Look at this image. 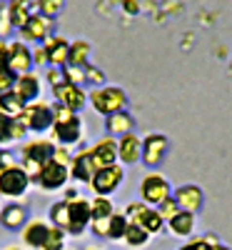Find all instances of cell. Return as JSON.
<instances>
[{"mask_svg":"<svg viewBox=\"0 0 232 250\" xmlns=\"http://www.w3.org/2000/svg\"><path fill=\"white\" fill-rule=\"evenodd\" d=\"M88 130H85V120H82L80 113L68 110L62 105H55V120H53V128L48 133V138L55 145H65V148H77L85 140Z\"/></svg>","mask_w":232,"mask_h":250,"instance_id":"6da1fadb","label":"cell"},{"mask_svg":"<svg viewBox=\"0 0 232 250\" xmlns=\"http://www.w3.org/2000/svg\"><path fill=\"white\" fill-rule=\"evenodd\" d=\"M53 155H55V143L48 135H33L20 143V148H18V163L30 175V180L38 175V170L48 160H53Z\"/></svg>","mask_w":232,"mask_h":250,"instance_id":"7a4b0ae2","label":"cell"},{"mask_svg":"<svg viewBox=\"0 0 232 250\" xmlns=\"http://www.w3.org/2000/svg\"><path fill=\"white\" fill-rule=\"evenodd\" d=\"M130 105V98L120 85H100V88H93L88 93V108H93L97 115L108 118L113 113H120V110H128Z\"/></svg>","mask_w":232,"mask_h":250,"instance_id":"3957f363","label":"cell"},{"mask_svg":"<svg viewBox=\"0 0 232 250\" xmlns=\"http://www.w3.org/2000/svg\"><path fill=\"white\" fill-rule=\"evenodd\" d=\"M18 120L25 125V130L30 135H48L53 128V120H55V103H45L43 98L35 103H28L23 113L18 115Z\"/></svg>","mask_w":232,"mask_h":250,"instance_id":"277c9868","label":"cell"},{"mask_svg":"<svg viewBox=\"0 0 232 250\" xmlns=\"http://www.w3.org/2000/svg\"><path fill=\"white\" fill-rule=\"evenodd\" d=\"M33 188L30 175L18 165H8V168H0V200H23Z\"/></svg>","mask_w":232,"mask_h":250,"instance_id":"5b68a950","label":"cell"},{"mask_svg":"<svg viewBox=\"0 0 232 250\" xmlns=\"http://www.w3.org/2000/svg\"><path fill=\"white\" fill-rule=\"evenodd\" d=\"M33 185L40 193H62L70 185V168L58 160H48L33 178Z\"/></svg>","mask_w":232,"mask_h":250,"instance_id":"8992f818","label":"cell"},{"mask_svg":"<svg viewBox=\"0 0 232 250\" xmlns=\"http://www.w3.org/2000/svg\"><path fill=\"white\" fill-rule=\"evenodd\" d=\"M125 215H128V220L130 223H135V225H140L142 230H147L150 235H160L162 230H165V218L157 213V208H153V205H147V203H130L128 208H125Z\"/></svg>","mask_w":232,"mask_h":250,"instance_id":"52a82bcc","label":"cell"},{"mask_svg":"<svg viewBox=\"0 0 232 250\" xmlns=\"http://www.w3.org/2000/svg\"><path fill=\"white\" fill-rule=\"evenodd\" d=\"M55 35V20L53 18H45V15H40V13H33L28 18V23L18 30V38L23 40V43L28 45H43L45 40H50Z\"/></svg>","mask_w":232,"mask_h":250,"instance_id":"ba28073f","label":"cell"},{"mask_svg":"<svg viewBox=\"0 0 232 250\" xmlns=\"http://www.w3.org/2000/svg\"><path fill=\"white\" fill-rule=\"evenodd\" d=\"M167 153H170V138L162 135V133H147L142 138V158L140 163L145 165V168H160V165L165 163Z\"/></svg>","mask_w":232,"mask_h":250,"instance_id":"9c48e42d","label":"cell"},{"mask_svg":"<svg viewBox=\"0 0 232 250\" xmlns=\"http://www.w3.org/2000/svg\"><path fill=\"white\" fill-rule=\"evenodd\" d=\"M170 195H173L170 180H167L165 175H160L157 170L147 173V175L142 178V183H140V198H142V203L157 208L162 200H167Z\"/></svg>","mask_w":232,"mask_h":250,"instance_id":"30bf717a","label":"cell"},{"mask_svg":"<svg viewBox=\"0 0 232 250\" xmlns=\"http://www.w3.org/2000/svg\"><path fill=\"white\" fill-rule=\"evenodd\" d=\"M90 220H93V215H90V200L88 198L77 195L75 200H68V228H65L68 235L82 238L90 228Z\"/></svg>","mask_w":232,"mask_h":250,"instance_id":"8fae6325","label":"cell"},{"mask_svg":"<svg viewBox=\"0 0 232 250\" xmlns=\"http://www.w3.org/2000/svg\"><path fill=\"white\" fill-rule=\"evenodd\" d=\"M125 180V165L115 163V165H108V168H100L95 170L93 180H90V190L95 195H113L120 190V185Z\"/></svg>","mask_w":232,"mask_h":250,"instance_id":"7c38bea8","label":"cell"},{"mask_svg":"<svg viewBox=\"0 0 232 250\" xmlns=\"http://www.w3.org/2000/svg\"><path fill=\"white\" fill-rule=\"evenodd\" d=\"M50 90L55 98V105H62V108L75 110V113H82L88 108V90L85 88L73 85V83H60V85H55Z\"/></svg>","mask_w":232,"mask_h":250,"instance_id":"4fadbf2b","label":"cell"},{"mask_svg":"<svg viewBox=\"0 0 232 250\" xmlns=\"http://www.w3.org/2000/svg\"><path fill=\"white\" fill-rule=\"evenodd\" d=\"M8 62L10 70L15 75H25L30 70H35V60H33V45L23 43L20 38L8 40Z\"/></svg>","mask_w":232,"mask_h":250,"instance_id":"5bb4252c","label":"cell"},{"mask_svg":"<svg viewBox=\"0 0 232 250\" xmlns=\"http://www.w3.org/2000/svg\"><path fill=\"white\" fill-rule=\"evenodd\" d=\"M28 220H30V210L28 205H23V200H8L0 208V225L8 233H20Z\"/></svg>","mask_w":232,"mask_h":250,"instance_id":"9a60e30c","label":"cell"},{"mask_svg":"<svg viewBox=\"0 0 232 250\" xmlns=\"http://www.w3.org/2000/svg\"><path fill=\"white\" fill-rule=\"evenodd\" d=\"M95 170H97V168H95L93 155H90V145L73 150V160H70V183L90 185V180H93Z\"/></svg>","mask_w":232,"mask_h":250,"instance_id":"2e32d148","label":"cell"},{"mask_svg":"<svg viewBox=\"0 0 232 250\" xmlns=\"http://www.w3.org/2000/svg\"><path fill=\"white\" fill-rule=\"evenodd\" d=\"M28 130L25 125L20 123L18 118L8 115L5 110H0V148H15L18 143L28 140Z\"/></svg>","mask_w":232,"mask_h":250,"instance_id":"e0dca14e","label":"cell"},{"mask_svg":"<svg viewBox=\"0 0 232 250\" xmlns=\"http://www.w3.org/2000/svg\"><path fill=\"white\" fill-rule=\"evenodd\" d=\"M43 83H45L43 75H40L38 70H30V73H25V75H18L13 90L23 98V103L28 105V103H35V100L43 98Z\"/></svg>","mask_w":232,"mask_h":250,"instance_id":"ac0fdd59","label":"cell"},{"mask_svg":"<svg viewBox=\"0 0 232 250\" xmlns=\"http://www.w3.org/2000/svg\"><path fill=\"white\" fill-rule=\"evenodd\" d=\"M50 220L48 218H30L25 223V228L20 230V238H23V245L33 248V250H43L45 245V238L50 233Z\"/></svg>","mask_w":232,"mask_h":250,"instance_id":"d6986e66","label":"cell"},{"mask_svg":"<svg viewBox=\"0 0 232 250\" xmlns=\"http://www.w3.org/2000/svg\"><path fill=\"white\" fill-rule=\"evenodd\" d=\"M173 198H175L180 210H187V213H200L202 205H205V193H202V188L195 185V183L180 185L177 190H173Z\"/></svg>","mask_w":232,"mask_h":250,"instance_id":"ffe728a7","label":"cell"},{"mask_svg":"<svg viewBox=\"0 0 232 250\" xmlns=\"http://www.w3.org/2000/svg\"><path fill=\"white\" fill-rule=\"evenodd\" d=\"M90 155H93V163L97 170L108 168V165H115L117 163V138H110V135L100 138L97 143L90 145Z\"/></svg>","mask_w":232,"mask_h":250,"instance_id":"44dd1931","label":"cell"},{"mask_svg":"<svg viewBox=\"0 0 232 250\" xmlns=\"http://www.w3.org/2000/svg\"><path fill=\"white\" fill-rule=\"evenodd\" d=\"M142 158V138L137 133H128L117 138V163L120 165H137Z\"/></svg>","mask_w":232,"mask_h":250,"instance_id":"7402d4cb","label":"cell"},{"mask_svg":"<svg viewBox=\"0 0 232 250\" xmlns=\"http://www.w3.org/2000/svg\"><path fill=\"white\" fill-rule=\"evenodd\" d=\"M45 55H48V68H65L70 58V40L62 35H53L43 43Z\"/></svg>","mask_w":232,"mask_h":250,"instance_id":"603a6c76","label":"cell"},{"mask_svg":"<svg viewBox=\"0 0 232 250\" xmlns=\"http://www.w3.org/2000/svg\"><path fill=\"white\" fill-rule=\"evenodd\" d=\"M135 118L128 113V110H120V113H113L105 118V135L110 138H122L128 133H135Z\"/></svg>","mask_w":232,"mask_h":250,"instance_id":"cb8c5ba5","label":"cell"},{"mask_svg":"<svg viewBox=\"0 0 232 250\" xmlns=\"http://www.w3.org/2000/svg\"><path fill=\"white\" fill-rule=\"evenodd\" d=\"M5 8H8V18H10V23H13L15 33L23 28V25L28 23V18L35 13L33 0H8Z\"/></svg>","mask_w":232,"mask_h":250,"instance_id":"d4e9b609","label":"cell"},{"mask_svg":"<svg viewBox=\"0 0 232 250\" xmlns=\"http://www.w3.org/2000/svg\"><path fill=\"white\" fill-rule=\"evenodd\" d=\"M165 225L170 228V233H173L175 238H190V235L195 233V213L180 210L177 215H173Z\"/></svg>","mask_w":232,"mask_h":250,"instance_id":"484cf974","label":"cell"},{"mask_svg":"<svg viewBox=\"0 0 232 250\" xmlns=\"http://www.w3.org/2000/svg\"><path fill=\"white\" fill-rule=\"evenodd\" d=\"M18 75L10 70V62H8V40H0V93H5L15 85Z\"/></svg>","mask_w":232,"mask_h":250,"instance_id":"4316f807","label":"cell"},{"mask_svg":"<svg viewBox=\"0 0 232 250\" xmlns=\"http://www.w3.org/2000/svg\"><path fill=\"white\" fill-rule=\"evenodd\" d=\"M90 55H93V45L88 43V40H73V43H70L68 65H80V68H85V65H90Z\"/></svg>","mask_w":232,"mask_h":250,"instance_id":"83f0119b","label":"cell"},{"mask_svg":"<svg viewBox=\"0 0 232 250\" xmlns=\"http://www.w3.org/2000/svg\"><path fill=\"white\" fill-rule=\"evenodd\" d=\"M150 233L147 230H142L140 225H135V223H130L128 225V230H125V238H122V243L128 245L130 250H140V248H145L147 243H150Z\"/></svg>","mask_w":232,"mask_h":250,"instance_id":"f1b7e54d","label":"cell"},{"mask_svg":"<svg viewBox=\"0 0 232 250\" xmlns=\"http://www.w3.org/2000/svg\"><path fill=\"white\" fill-rule=\"evenodd\" d=\"M113 213H115V203L108 195H95L90 200V215H93V220H108Z\"/></svg>","mask_w":232,"mask_h":250,"instance_id":"f546056e","label":"cell"},{"mask_svg":"<svg viewBox=\"0 0 232 250\" xmlns=\"http://www.w3.org/2000/svg\"><path fill=\"white\" fill-rule=\"evenodd\" d=\"M23 108H25L23 98H20L13 88H10V90H5V93H0V110H5L8 115L18 118L20 113H23Z\"/></svg>","mask_w":232,"mask_h":250,"instance_id":"4dcf8cb0","label":"cell"},{"mask_svg":"<svg viewBox=\"0 0 232 250\" xmlns=\"http://www.w3.org/2000/svg\"><path fill=\"white\" fill-rule=\"evenodd\" d=\"M33 5H35V13L55 20L58 15H62V10H65V5H68V0H33Z\"/></svg>","mask_w":232,"mask_h":250,"instance_id":"1f68e13d","label":"cell"},{"mask_svg":"<svg viewBox=\"0 0 232 250\" xmlns=\"http://www.w3.org/2000/svg\"><path fill=\"white\" fill-rule=\"evenodd\" d=\"M128 225H130L128 215L115 210L110 215V225H108V240H122L125 238V230H128Z\"/></svg>","mask_w":232,"mask_h":250,"instance_id":"d6a6232c","label":"cell"},{"mask_svg":"<svg viewBox=\"0 0 232 250\" xmlns=\"http://www.w3.org/2000/svg\"><path fill=\"white\" fill-rule=\"evenodd\" d=\"M65 248H68V233L58 225H50V233L45 238L43 250H65Z\"/></svg>","mask_w":232,"mask_h":250,"instance_id":"836d02e7","label":"cell"},{"mask_svg":"<svg viewBox=\"0 0 232 250\" xmlns=\"http://www.w3.org/2000/svg\"><path fill=\"white\" fill-rule=\"evenodd\" d=\"M62 78H65V83L85 88V68H80V65H65L62 68Z\"/></svg>","mask_w":232,"mask_h":250,"instance_id":"e575fe53","label":"cell"},{"mask_svg":"<svg viewBox=\"0 0 232 250\" xmlns=\"http://www.w3.org/2000/svg\"><path fill=\"white\" fill-rule=\"evenodd\" d=\"M85 85H95V88L105 85V73L95 65H85Z\"/></svg>","mask_w":232,"mask_h":250,"instance_id":"d590c367","label":"cell"},{"mask_svg":"<svg viewBox=\"0 0 232 250\" xmlns=\"http://www.w3.org/2000/svg\"><path fill=\"white\" fill-rule=\"evenodd\" d=\"M157 213H160V215L165 218V223H167V220H170L173 215H177V213H180V208H177V203H175V198L170 195V198H167V200H162V203L157 205Z\"/></svg>","mask_w":232,"mask_h":250,"instance_id":"8d00e7d4","label":"cell"},{"mask_svg":"<svg viewBox=\"0 0 232 250\" xmlns=\"http://www.w3.org/2000/svg\"><path fill=\"white\" fill-rule=\"evenodd\" d=\"M13 33H15V28H13L10 18H8V8L0 5V40H8Z\"/></svg>","mask_w":232,"mask_h":250,"instance_id":"74e56055","label":"cell"},{"mask_svg":"<svg viewBox=\"0 0 232 250\" xmlns=\"http://www.w3.org/2000/svg\"><path fill=\"white\" fill-rule=\"evenodd\" d=\"M50 88H55V85H60V83H65V78H62V68H48V73H45V78H43Z\"/></svg>","mask_w":232,"mask_h":250,"instance_id":"f35d334b","label":"cell"},{"mask_svg":"<svg viewBox=\"0 0 232 250\" xmlns=\"http://www.w3.org/2000/svg\"><path fill=\"white\" fill-rule=\"evenodd\" d=\"M33 60H35V70L38 68H48V55H45V48L43 45H35L33 48Z\"/></svg>","mask_w":232,"mask_h":250,"instance_id":"ab89813d","label":"cell"},{"mask_svg":"<svg viewBox=\"0 0 232 250\" xmlns=\"http://www.w3.org/2000/svg\"><path fill=\"white\" fill-rule=\"evenodd\" d=\"M180 250H213V245H210L205 238H195V240H190V243H185Z\"/></svg>","mask_w":232,"mask_h":250,"instance_id":"60d3db41","label":"cell"},{"mask_svg":"<svg viewBox=\"0 0 232 250\" xmlns=\"http://www.w3.org/2000/svg\"><path fill=\"white\" fill-rule=\"evenodd\" d=\"M77 195H80V193L75 190V188H70V185L65 188V190H62V200H75Z\"/></svg>","mask_w":232,"mask_h":250,"instance_id":"b9f144b4","label":"cell"},{"mask_svg":"<svg viewBox=\"0 0 232 250\" xmlns=\"http://www.w3.org/2000/svg\"><path fill=\"white\" fill-rule=\"evenodd\" d=\"M213 250H230V248H227V245H222V243H215V245H213Z\"/></svg>","mask_w":232,"mask_h":250,"instance_id":"7bdbcfd3","label":"cell"},{"mask_svg":"<svg viewBox=\"0 0 232 250\" xmlns=\"http://www.w3.org/2000/svg\"><path fill=\"white\" fill-rule=\"evenodd\" d=\"M5 250H25V248H23V245H8Z\"/></svg>","mask_w":232,"mask_h":250,"instance_id":"ee69618b","label":"cell"},{"mask_svg":"<svg viewBox=\"0 0 232 250\" xmlns=\"http://www.w3.org/2000/svg\"><path fill=\"white\" fill-rule=\"evenodd\" d=\"M85 250H97V248H85Z\"/></svg>","mask_w":232,"mask_h":250,"instance_id":"f6af8a7d","label":"cell"},{"mask_svg":"<svg viewBox=\"0 0 232 250\" xmlns=\"http://www.w3.org/2000/svg\"><path fill=\"white\" fill-rule=\"evenodd\" d=\"M0 153H3V148H0Z\"/></svg>","mask_w":232,"mask_h":250,"instance_id":"bcb514c9","label":"cell"},{"mask_svg":"<svg viewBox=\"0 0 232 250\" xmlns=\"http://www.w3.org/2000/svg\"><path fill=\"white\" fill-rule=\"evenodd\" d=\"M65 250H70V248H65Z\"/></svg>","mask_w":232,"mask_h":250,"instance_id":"7dc6e473","label":"cell"}]
</instances>
